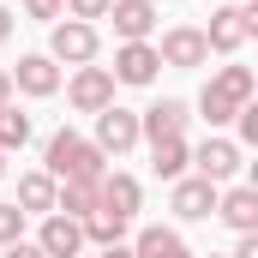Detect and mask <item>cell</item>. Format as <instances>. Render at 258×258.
I'll return each instance as SVG.
<instances>
[{
	"mask_svg": "<svg viewBox=\"0 0 258 258\" xmlns=\"http://www.w3.org/2000/svg\"><path fill=\"white\" fill-rule=\"evenodd\" d=\"M36 246L48 258H78L84 252V228H78V216H42V234H36Z\"/></svg>",
	"mask_w": 258,
	"mask_h": 258,
	"instance_id": "cell-9",
	"label": "cell"
},
{
	"mask_svg": "<svg viewBox=\"0 0 258 258\" xmlns=\"http://www.w3.org/2000/svg\"><path fill=\"white\" fill-rule=\"evenodd\" d=\"M78 228H84V240L90 246H120V234H126V216H114V210H90V216H78Z\"/></svg>",
	"mask_w": 258,
	"mask_h": 258,
	"instance_id": "cell-18",
	"label": "cell"
},
{
	"mask_svg": "<svg viewBox=\"0 0 258 258\" xmlns=\"http://www.w3.org/2000/svg\"><path fill=\"white\" fill-rule=\"evenodd\" d=\"M102 156H126L132 144H138V114H126V108H102L96 114V138H90Z\"/></svg>",
	"mask_w": 258,
	"mask_h": 258,
	"instance_id": "cell-6",
	"label": "cell"
},
{
	"mask_svg": "<svg viewBox=\"0 0 258 258\" xmlns=\"http://www.w3.org/2000/svg\"><path fill=\"white\" fill-rule=\"evenodd\" d=\"M66 96H72L78 114H102V108H114V72L108 66H78L72 84H66Z\"/></svg>",
	"mask_w": 258,
	"mask_h": 258,
	"instance_id": "cell-5",
	"label": "cell"
},
{
	"mask_svg": "<svg viewBox=\"0 0 258 258\" xmlns=\"http://www.w3.org/2000/svg\"><path fill=\"white\" fill-rule=\"evenodd\" d=\"M96 258H132V246H102Z\"/></svg>",
	"mask_w": 258,
	"mask_h": 258,
	"instance_id": "cell-30",
	"label": "cell"
},
{
	"mask_svg": "<svg viewBox=\"0 0 258 258\" xmlns=\"http://www.w3.org/2000/svg\"><path fill=\"white\" fill-rule=\"evenodd\" d=\"M252 30H258V6H252V0H228V6H216V12H210L204 42H210L216 54H240Z\"/></svg>",
	"mask_w": 258,
	"mask_h": 258,
	"instance_id": "cell-3",
	"label": "cell"
},
{
	"mask_svg": "<svg viewBox=\"0 0 258 258\" xmlns=\"http://www.w3.org/2000/svg\"><path fill=\"white\" fill-rule=\"evenodd\" d=\"M42 162H48V180H102V174H108V168H102L108 156H102L90 138L66 132V126L48 138V156H42Z\"/></svg>",
	"mask_w": 258,
	"mask_h": 258,
	"instance_id": "cell-2",
	"label": "cell"
},
{
	"mask_svg": "<svg viewBox=\"0 0 258 258\" xmlns=\"http://www.w3.org/2000/svg\"><path fill=\"white\" fill-rule=\"evenodd\" d=\"M252 90H258V78H252V66H222L210 84H204V96H198V114L210 120V126H228L246 102H252Z\"/></svg>",
	"mask_w": 258,
	"mask_h": 258,
	"instance_id": "cell-1",
	"label": "cell"
},
{
	"mask_svg": "<svg viewBox=\"0 0 258 258\" xmlns=\"http://www.w3.org/2000/svg\"><path fill=\"white\" fill-rule=\"evenodd\" d=\"M18 210H24V216H30V210H36V216H54V180H48V174H24V180H18Z\"/></svg>",
	"mask_w": 258,
	"mask_h": 258,
	"instance_id": "cell-21",
	"label": "cell"
},
{
	"mask_svg": "<svg viewBox=\"0 0 258 258\" xmlns=\"http://www.w3.org/2000/svg\"><path fill=\"white\" fill-rule=\"evenodd\" d=\"M156 66H162V60H156L150 42H126V48L114 54V84H150Z\"/></svg>",
	"mask_w": 258,
	"mask_h": 258,
	"instance_id": "cell-14",
	"label": "cell"
},
{
	"mask_svg": "<svg viewBox=\"0 0 258 258\" xmlns=\"http://www.w3.org/2000/svg\"><path fill=\"white\" fill-rule=\"evenodd\" d=\"M186 162H192V144H186V138H156V144H150V168H156L162 180H180Z\"/></svg>",
	"mask_w": 258,
	"mask_h": 258,
	"instance_id": "cell-17",
	"label": "cell"
},
{
	"mask_svg": "<svg viewBox=\"0 0 258 258\" xmlns=\"http://www.w3.org/2000/svg\"><path fill=\"white\" fill-rule=\"evenodd\" d=\"M6 258H48V252H42L36 240H12V246H6Z\"/></svg>",
	"mask_w": 258,
	"mask_h": 258,
	"instance_id": "cell-27",
	"label": "cell"
},
{
	"mask_svg": "<svg viewBox=\"0 0 258 258\" xmlns=\"http://www.w3.org/2000/svg\"><path fill=\"white\" fill-rule=\"evenodd\" d=\"M66 6H72V18H84V24H90V18H108V6H114V0H66Z\"/></svg>",
	"mask_w": 258,
	"mask_h": 258,
	"instance_id": "cell-24",
	"label": "cell"
},
{
	"mask_svg": "<svg viewBox=\"0 0 258 258\" xmlns=\"http://www.w3.org/2000/svg\"><path fill=\"white\" fill-rule=\"evenodd\" d=\"M138 180H132V174H102V180H96V204H102V210H114V216H138Z\"/></svg>",
	"mask_w": 258,
	"mask_h": 258,
	"instance_id": "cell-15",
	"label": "cell"
},
{
	"mask_svg": "<svg viewBox=\"0 0 258 258\" xmlns=\"http://www.w3.org/2000/svg\"><path fill=\"white\" fill-rule=\"evenodd\" d=\"M6 36H12V12L0 6V42H6Z\"/></svg>",
	"mask_w": 258,
	"mask_h": 258,
	"instance_id": "cell-31",
	"label": "cell"
},
{
	"mask_svg": "<svg viewBox=\"0 0 258 258\" xmlns=\"http://www.w3.org/2000/svg\"><path fill=\"white\" fill-rule=\"evenodd\" d=\"M6 102H12V72L0 66V108H6Z\"/></svg>",
	"mask_w": 258,
	"mask_h": 258,
	"instance_id": "cell-29",
	"label": "cell"
},
{
	"mask_svg": "<svg viewBox=\"0 0 258 258\" xmlns=\"http://www.w3.org/2000/svg\"><path fill=\"white\" fill-rule=\"evenodd\" d=\"M12 240H24V210L0 204V246H12Z\"/></svg>",
	"mask_w": 258,
	"mask_h": 258,
	"instance_id": "cell-23",
	"label": "cell"
},
{
	"mask_svg": "<svg viewBox=\"0 0 258 258\" xmlns=\"http://www.w3.org/2000/svg\"><path fill=\"white\" fill-rule=\"evenodd\" d=\"M132 258H192V252H186V240L174 228H144L138 246H132Z\"/></svg>",
	"mask_w": 258,
	"mask_h": 258,
	"instance_id": "cell-19",
	"label": "cell"
},
{
	"mask_svg": "<svg viewBox=\"0 0 258 258\" xmlns=\"http://www.w3.org/2000/svg\"><path fill=\"white\" fill-rule=\"evenodd\" d=\"M192 162H198V180H216V186H222V180L240 168V144H228V138H204V144L192 150Z\"/></svg>",
	"mask_w": 258,
	"mask_h": 258,
	"instance_id": "cell-10",
	"label": "cell"
},
{
	"mask_svg": "<svg viewBox=\"0 0 258 258\" xmlns=\"http://www.w3.org/2000/svg\"><path fill=\"white\" fill-rule=\"evenodd\" d=\"M0 156H6V150H0ZM0 174H6V162H0Z\"/></svg>",
	"mask_w": 258,
	"mask_h": 258,
	"instance_id": "cell-32",
	"label": "cell"
},
{
	"mask_svg": "<svg viewBox=\"0 0 258 258\" xmlns=\"http://www.w3.org/2000/svg\"><path fill=\"white\" fill-rule=\"evenodd\" d=\"M54 210L60 216H90L96 210V180H60L54 186Z\"/></svg>",
	"mask_w": 258,
	"mask_h": 258,
	"instance_id": "cell-20",
	"label": "cell"
},
{
	"mask_svg": "<svg viewBox=\"0 0 258 258\" xmlns=\"http://www.w3.org/2000/svg\"><path fill=\"white\" fill-rule=\"evenodd\" d=\"M156 60L162 66H204L210 60V42H204V30H192V24H174V30L162 36Z\"/></svg>",
	"mask_w": 258,
	"mask_h": 258,
	"instance_id": "cell-7",
	"label": "cell"
},
{
	"mask_svg": "<svg viewBox=\"0 0 258 258\" xmlns=\"http://www.w3.org/2000/svg\"><path fill=\"white\" fill-rule=\"evenodd\" d=\"M108 18H114V30H120L126 42H144V36L156 30V6H150V0H114Z\"/></svg>",
	"mask_w": 258,
	"mask_h": 258,
	"instance_id": "cell-16",
	"label": "cell"
},
{
	"mask_svg": "<svg viewBox=\"0 0 258 258\" xmlns=\"http://www.w3.org/2000/svg\"><path fill=\"white\" fill-rule=\"evenodd\" d=\"M186 120H192V114H186V102H180V96H162L156 108H144V114H138V138H150V144H156V138H180Z\"/></svg>",
	"mask_w": 258,
	"mask_h": 258,
	"instance_id": "cell-8",
	"label": "cell"
},
{
	"mask_svg": "<svg viewBox=\"0 0 258 258\" xmlns=\"http://www.w3.org/2000/svg\"><path fill=\"white\" fill-rule=\"evenodd\" d=\"M234 120H240V138H246V144H258V108H252V102H246Z\"/></svg>",
	"mask_w": 258,
	"mask_h": 258,
	"instance_id": "cell-26",
	"label": "cell"
},
{
	"mask_svg": "<svg viewBox=\"0 0 258 258\" xmlns=\"http://www.w3.org/2000/svg\"><path fill=\"white\" fill-rule=\"evenodd\" d=\"M174 216H186V222H204V216H216V180H174Z\"/></svg>",
	"mask_w": 258,
	"mask_h": 258,
	"instance_id": "cell-11",
	"label": "cell"
},
{
	"mask_svg": "<svg viewBox=\"0 0 258 258\" xmlns=\"http://www.w3.org/2000/svg\"><path fill=\"white\" fill-rule=\"evenodd\" d=\"M216 216L234 228V234H252L258 228V192L252 186H234V192H216Z\"/></svg>",
	"mask_w": 258,
	"mask_h": 258,
	"instance_id": "cell-13",
	"label": "cell"
},
{
	"mask_svg": "<svg viewBox=\"0 0 258 258\" xmlns=\"http://www.w3.org/2000/svg\"><path fill=\"white\" fill-rule=\"evenodd\" d=\"M12 84H18L24 96H54V90H60V66L48 60V54H24L18 72H12Z\"/></svg>",
	"mask_w": 258,
	"mask_h": 258,
	"instance_id": "cell-12",
	"label": "cell"
},
{
	"mask_svg": "<svg viewBox=\"0 0 258 258\" xmlns=\"http://www.w3.org/2000/svg\"><path fill=\"white\" fill-rule=\"evenodd\" d=\"M24 12H30V18H60L66 0H24Z\"/></svg>",
	"mask_w": 258,
	"mask_h": 258,
	"instance_id": "cell-25",
	"label": "cell"
},
{
	"mask_svg": "<svg viewBox=\"0 0 258 258\" xmlns=\"http://www.w3.org/2000/svg\"><path fill=\"white\" fill-rule=\"evenodd\" d=\"M96 48H102V36L84 18H66V24H54V36H48V60H66V66H90Z\"/></svg>",
	"mask_w": 258,
	"mask_h": 258,
	"instance_id": "cell-4",
	"label": "cell"
},
{
	"mask_svg": "<svg viewBox=\"0 0 258 258\" xmlns=\"http://www.w3.org/2000/svg\"><path fill=\"white\" fill-rule=\"evenodd\" d=\"M24 138H30V114H18L12 102L0 108V150H24Z\"/></svg>",
	"mask_w": 258,
	"mask_h": 258,
	"instance_id": "cell-22",
	"label": "cell"
},
{
	"mask_svg": "<svg viewBox=\"0 0 258 258\" xmlns=\"http://www.w3.org/2000/svg\"><path fill=\"white\" fill-rule=\"evenodd\" d=\"M234 258H258V234H240V246H234Z\"/></svg>",
	"mask_w": 258,
	"mask_h": 258,
	"instance_id": "cell-28",
	"label": "cell"
}]
</instances>
